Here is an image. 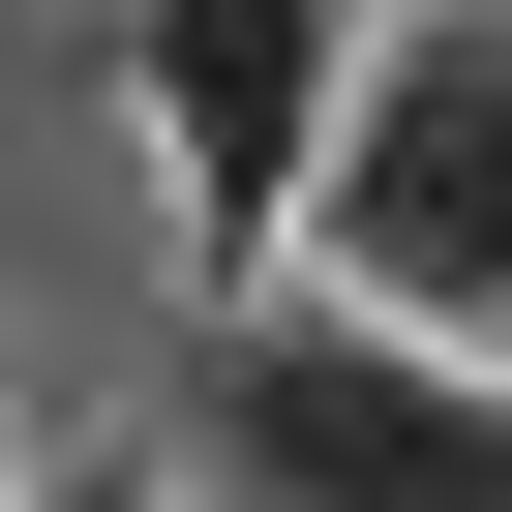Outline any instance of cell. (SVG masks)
<instances>
[{
  "instance_id": "6da1fadb",
  "label": "cell",
  "mask_w": 512,
  "mask_h": 512,
  "mask_svg": "<svg viewBox=\"0 0 512 512\" xmlns=\"http://www.w3.org/2000/svg\"><path fill=\"white\" fill-rule=\"evenodd\" d=\"M181 452L241 512H512V332H392V302H211Z\"/></svg>"
},
{
  "instance_id": "7a4b0ae2",
  "label": "cell",
  "mask_w": 512,
  "mask_h": 512,
  "mask_svg": "<svg viewBox=\"0 0 512 512\" xmlns=\"http://www.w3.org/2000/svg\"><path fill=\"white\" fill-rule=\"evenodd\" d=\"M302 272L392 302V332H512V0H392L302 121Z\"/></svg>"
},
{
  "instance_id": "3957f363",
  "label": "cell",
  "mask_w": 512,
  "mask_h": 512,
  "mask_svg": "<svg viewBox=\"0 0 512 512\" xmlns=\"http://www.w3.org/2000/svg\"><path fill=\"white\" fill-rule=\"evenodd\" d=\"M121 61H151V181H181V241L241 272V241L302 211V121H332V61H362V0H121Z\"/></svg>"
},
{
  "instance_id": "277c9868",
  "label": "cell",
  "mask_w": 512,
  "mask_h": 512,
  "mask_svg": "<svg viewBox=\"0 0 512 512\" xmlns=\"http://www.w3.org/2000/svg\"><path fill=\"white\" fill-rule=\"evenodd\" d=\"M0 512H181V482H121V452H31V482H0Z\"/></svg>"
},
{
  "instance_id": "5b68a950",
  "label": "cell",
  "mask_w": 512,
  "mask_h": 512,
  "mask_svg": "<svg viewBox=\"0 0 512 512\" xmlns=\"http://www.w3.org/2000/svg\"><path fill=\"white\" fill-rule=\"evenodd\" d=\"M0 482H31V422H0Z\"/></svg>"
}]
</instances>
